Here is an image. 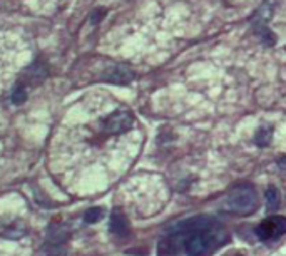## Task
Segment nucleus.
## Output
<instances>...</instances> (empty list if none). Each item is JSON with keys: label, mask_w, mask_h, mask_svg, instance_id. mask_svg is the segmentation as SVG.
<instances>
[{"label": "nucleus", "mask_w": 286, "mask_h": 256, "mask_svg": "<svg viewBox=\"0 0 286 256\" xmlns=\"http://www.w3.org/2000/svg\"><path fill=\"white\" fill-rule=\"evenodd\" d=\"M258 208V194L255 188L243 184V186L234 188L233 191L228 193L226 199L223 203V209L228 213L239 215V216H248L255 213Z\"/></svg>", "instance_id": "obj_1"}, {"label": "nucleus", "mask_w": 286, "mask_h": 256, "mask_svg": "<svg viewBox=\"0 0 286 256\" xmlns=\"http://www.w3.org/2000/svg\"><path fill=\"white\" fill-rule=\"evenodd\" d=\"M255 233L261 241L278 239L279 236H283L286 233V218L284 216H269L256 226Z\"/></svg>", "instance_id": "obj_2"}, {"label": "nucleus", "mask_w": 286, "mask_h": 256, "mask_svg": "<svg viewBox=\"0 0 286 256\" xmlns=\"http://www.w3.org/2000/svg\"><path fill=\"white\" fill-rule=\"evenodd\" d=\"M134 119L128 111H115L104 121V131L107 134H122L133 126Z\"/></svg>", "instance_id": "obj_3"}, {"label": "nucleus", "mask_w": 286, "mask_h": 256, "mask_svg": "<svg viewBox=\"0 0 286 256\" xmlns=\"http://www.w3.org/2000/svg\"><path fill=\"white\" fill-rule=\"evenodd\" d=\"M106 82H112V84H119V86H126L129 82H133L134 79V72L131 70L129 67L126 65L119 64V65H114L112 69H109L102 77Z\"/></svg>", "instance_id": "obj_4"}, {"label": "nucleus", "mask_w": 286, "mask_h": 256, "mask_svg": "<svg viewBox=\"0 0 286 256\" xmlns=\"http://www.w3.org/2000/svg\"><path fill=\"white\" fill-rule=\"evenodd\" d=\"M109 230H111L112 235L119 236V238H126L129 235V221L120 209L112 211L111 223H109Z\"/></svg>", "instance_id": "obj_5"}, {"label": "nucleus", "mask_w": 286, "mask_h": 256, "mask_svg": "<svg viewBox=\"0 0 286 256\" xmlns=\"http://www.w3.org/2000/svg\"><path fill=\"white\" fill-rule=\"evenodd\" d=\"M47 75V67L40 62H35L34 65H30L29 69H27V72L24 75L25 79V84H30V86H37L40 84L44 79H46Z\"/></svg>", "instance_id": "obj_6"}, {"label": "nucleus", "mask_w": 286, "mask_h": 256, "mask_svg": "<svg viewBox=\"0 0 286 256\" xmlns=\"http://www.w3.org/2000/svg\"><path fill=\"white\" fill-rule=\"evenodd\" d=\"M271 138H273L271 126H261L256 133V144L261 146V148H265V146L271 143Z\"/></svg>", "instance_id": "obj_7"}, {"label": "nucleus", "mask_w": 286, "mask_h": 256, "mask_svg": "<svg viewBox=\"0 0 286 256\" xmlns=\"http://www.w3.org/2000/svg\"><path fill=\"white\" fill-rule=\"evenodd\" d=\"M279 206V193L274 186H269L266 191V209L271 213V211L278 209Z\"/></svg>", "instance_id": "obj_8"}, {"label": "nucleus", "mask_w": 286, "mask_h": 256, "mask_svg": "<svg viewBox=\"0 0 286 256\" xmlns=\"http://www.w3.org/2000/svg\"><path fill=\"white\" fill-rule=\"evenodd\" d=\"M25 101H27V91H25L24 84L19 82L12 92V102L14 104H22V102H25Z\"/></svg>", "instance_id": "obj_9"}, {"label": "nucleus", "mask_w": 286, "mask_h": 256, "mask_svg": "<svg viewBox=\"0 0 286 256\" xmlns=\"http://www.w3.org/2000/svg\"><path fill=\"white\" fill-rule=\"evenodd\" d=\"M102 216H104V209L102 208H91V209L86 211L84 221L91 225V223H97L99 220H102Z\"/></svg>", "instance_id": "obj_10"}, {"label": "nucleus", "mask_w": 286, "mask_h": 256, "mask_svg": "<svg viewBox=\"0 0 286 256\" xmlns=\"http://www.w3.org/2000/svg\"><path fill=\"white\" fill-rule=\"evenodd\" d=\"M258 34H260V35L263 37V40H265L266 44H269V46H271V44H274V35H273L269 30H266V29H260V32H258Z\"/></svg>", "instance_id": "obj_11"}]
</instances>
